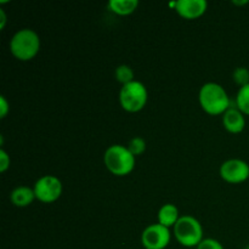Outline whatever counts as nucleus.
<instances>
[{"mask_svg": "<svg viewBox=\"0 0 249 249\" xmlns=\"http://www.w3.org/2000/svg\"><path fill=\"white\" fill-rule=\"evenodd\" d=\"M198 100L202 109L212 116L224 114L229 108L236 107V105H232V100L229 97L226 90L220 84L213 82L202 85Z\"/></svg>", "mask_w": 249, "mask_h": 249, "instance_id": "nucleus-1", "label": "nucleus"}, {"mask_svg": "<svg viewBox=\"0 0 249 249\" xmlns=\"http://www.w3.org/2000/svg\"><path fill=\"white\" fill-rule=\"evenodd\" d=\"M40 50V36L34 29L22 28L12 36L10 51L19 61H31Z\"/></svg>", "mask_w": 249, "mask_h": 249, "instance_id": "nucleus-2", "label": "nucleus"}, {"mask_svg": "<svg viewBox=\"0 0 249 249\" xmlns=\"http://www.w3.org/2000/svg\"><path fill=\"white\" fill-rule=\"evenodd\" d=\"M104 162L109 173L116 177H126L135 168L136 157L124 145H112L104 155Z\"/></svg>", "mask_w": 249, "mask_h": 249, "instance_id": "nucleus-3", "label": "nucleus"}, {"mask_svg": "<svg viewBox=\"0 0 249 249\" xmlns=\"http://www.w3.org/2000/svg\"><path fill=\"white\" fill-rule=\"evenodd\" d=\"M174 235L182 247H197L203 241V228L195 216L182 215L174 226Z\"/></svg>", "mask_w": 249, "mask_h": 249, "instance_id": "nucleus-4", "label": "nucleus"}, {"mask_svg": "<svg viewBox=\"0 0 249 249\" xmlns=\"http://www.w3.org/2000/svg\"><path fill=\"white\" fill-rule=\"evenodd\" d=\"M147 100L148 91L143 83L135 79L129 84L122 85L119 91V102L124 111L130 113L141 111L147 104Z\"/></svg>", "mask_w": 249, "mask_h": 249, "instance_id": "nucleus-5", "label": "nucleus"}, {"mask_svg": "<svg viewBox=\"0 0 249 249\" xmlns=\"http://www.w3.org/2000/svg\"><path fill=\"white\" fill-rule=\"evenodd\" d=\"M36 198L43 203H53L62 195V182L55 175H44L34 184Z\"/></svg>", "mask_w": 249, "mask_h": 249, "instance_id": "nucleus-6", "label": "nucleus"}, {"mask_svg": "<svg viewBox=\"0 0 249 249\" xmlns=\"http://www.w3.org/2000/svg\"><path fill=\"white\" fill-rule=\"evenodd\" d=\"M172 240L170 229L160 223L151 224L141 233V245L145 249H165Z\"/></svg>", "mask_w": 249, "mask_h": 249, "instance_id": "nucleus-7", "label": "nucleus"}, {"mask_svg": "<svg viewBox=\"0 0 249 249\" xmlns=\"http://www.w3.org/2000/svg\"><path fill=\"white\" fill-rule=\"evenodd\" d=\"M220 177L229 184H242L249 179V164L240 158H231L220 165Z\"/></svg>", "mask_w": 249, "mask_h": 249, "instance_id": "nucleus-8", "label": "nucleus"}, {"mask_svg": "<svg viewBox=\"0 0 249 249\" xmlns=\"http://www.w3.org/2000/svg\"><path fill=\"white\" fill-rule=\"evenodd\" d=\"M208 9L206 0H178L177 12L185 19H196Z\"/></svg>", "mask_w": 249, "mask_h": 249, "instance_id": "nucleus-9", "label": "nucleus"}, {"mask_svg": "<svg viewBox=\"0 0 249 249\" xmlns=\"http://www.w3.org/2000/svg\"><path fill=\"white\" fill-rule=\"evenodd\" d=\"M223 124L229 133L240 134L246 128V117L237 107H231L223 114Z\"/></svg>", "mask_w": 249, "mask_h": 249, "instance_id": "nucleus-10", "label": "nucleus"}, {"mask_svg": "<svg viewBox=\"0 0 249 249\" xmlns=\"http://www.w3.org/2000/svg\"><path fill=\"white\" fill-rule=\"evenodd\" d=\"M10 198H11L12 204L15 207H18V208H24V207L31 206L34 199H36L34 190L28 186L16 187L11 192V195H10Z\"/></svg>", "mask_w": 249, "mask_h": 249, "instance_id": "nucleus-11", "label": "nucleus"}, {"mask_svg": "<svg viewBox=\"0 0 249 249\" xmlns=\"http://www.w3.org/2000/svg\"><path fill=\"white\" fill-rule=\"evenodd\" d=\"M179 219V209L175 207V204H163V206L160 207V212H158V223L168 229H174V226L177 225Z\"/></svg>", "mask_w": 249, "mask_h": 249, "instance_id": "nucleus-12", "label": "nucleus"}, {"mask_svg": "<svg viewBox=\"0 0 249 249\" xmlns=\"http://www.w3.org/2000/svg\"><path fill=\"white\" fill-rule=\"evenodd\" d=\"M138 0H111L108 2V7L112 12L119 16H128L135 12L138 9Z\"/></svg>", "mask_w": 249, "mask_h": 249, "instance_id": "nucleus-13", "label": "nucleus"}, {"mask_svg": "<svg viewBox=\"0 0 249 249\" xmlns=\"http://www.w3.org/2000/svg\"><path fill=\"white\" fill-rule=\"evenodd\" d=\"M235 102L236 107H237L245 116H249V84L238 89Z\"/></svg>", "mask_w": 249, "mask_h": 249, "instance_id": "nucleus-14", "label": "nucleus"}, {"mask_svg": "<svg viewBox=\"0 0 249 249\" xmlns=\"http://www.w3.org/2000/svg\"><path fill=\"white\" fill-rule=\"evenodd\" d=\"M116 79L121 83L122 85L129 84V83L134 82L135 80V74H134V71L130 66L128 65H121L116 68Z\"/></svg>", "mask_w": 249, "mask_h": 249, "instance_id": "nucleus-15", "label": "nucleus"}, {"mask_svg": "<svg viewBox=\"0 0 249 249\" xmlns=\"http://www.w3.org/2000/svg\"><path fill=\"white\" fill-rule=\"evenodd\" d=\"M128 150L133 153L134 157H138V156H141L146 151V141L143 140L142 138H133L128 143Z\"/></svg>", "mask_w": 249, "mask_h": 249, "instance_id": "nucleus-16", "label": "nucleus"}, {"mask_svg": "<svg viewBox=\"0 0 249 249\" xmlns=\"http://www.w3.org/2000/svg\"><path fill=\"white\" fill-rule=\"evenodd\" d=\"M233 80L240 88L245 87V85L249 84V70L246 67H237L233 71Z\"/></svg>", "mask_w": 249, "mask_h": 249, "instance_id": "nucleus-17", "label": "nucleus"}, {"mask_svg": "<svg viewBox=\"0 0 249 249\" xmlns=\"http://www.w3.org/2000/svg\"><path fill=\"white\" fill-rule=\"evenodd\" d=\"M196 249H224V246L215 238H203Z\"/></svg>", "mask_w": 249, "mask_h": 249, "instance_id": "nucleus-18", "label": "nucleus"}, {"mask_svg": "<svg viewBox=\"0 0 249 249\" xmlns=\"http://www.w3.org/2000/svg\"><path fill=\"white\" fill-rule=\"evenodd\" d=\"M10 156L7 155V152L5 150H0V172L5 173L10 168Z\"/></svg>", "mask_w": 249, "mask_h": 249, "instance_id": "nucleus-19", "label": "nucleus"}, {"mask_svg": "<svg viewBox=\"0 0 249 249\" xmlns=\"http://www.w3.org/2000/svg\"><path fill=\"white\" fill-rule=\"evenodd\" d=\"M10 112V104L5 96H0V118H5Z\"/></svg>", "mask_w": 249, "mask_h": 249, "instance_id": "nucleus-20", "label": "nucleus"}, {"mask_svg": "<svg viewBox=\"0 0 249 249\" xmlns=\"http://www.w3.org/2000/svg\"><path fill=\"white\" fill-rule=\"evenodd\" d=\"M5 24H6V15L4 9H0V29H4Z\"/></svg>", "mask_w": 249, "mask_h": 249, "instance_id": "nucleus-21", "label": "nucleus"}, {"mask_svg": "<svg viewBox=\"0 0 249 249\" xmlns=\"http://www.w3.org/2000/svg\"><path fill=\"white\" fill-rule=\"evenodd\" d=\"M232 4L235 5H246V4H249L248 0H243V1H237V0H233Z\"/></svg>", "mask_w": 249, "mask_h": 249, "instance_id": "nucleus-22", "label": "nucleus"}, {"mask_svg": "<svg viewBox=\"0 0 249 249\" xmlns=\"http://www.w3.org/2000/svg\"><path fill=\"white\" fill-rule=\"evenodd\" d=\"M246 249H249V246H248V247H247V248H246Z\"/></svg>", "mask_w": 249, "mask_h": 249, "instance_id": "nucleus-23", "label": "nucleus"}]
</instances>
